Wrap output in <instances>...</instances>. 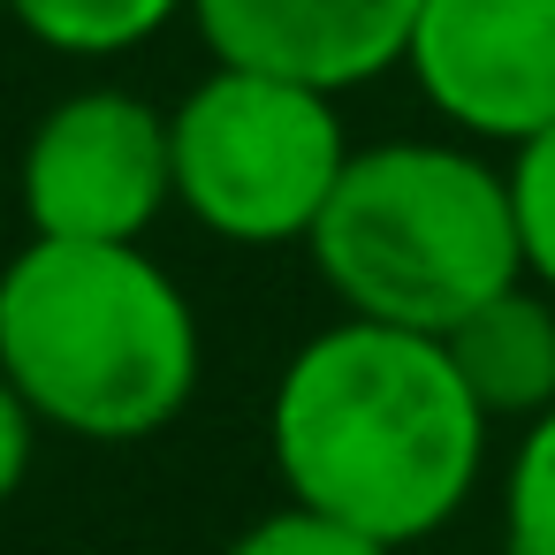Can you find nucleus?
Here are the masks:
<instances>
[{
    "label": "nucleus",
    "mask_w": 555,
    "mask_h": 555,
    "mask_svg": "<svg viewBox=\"0 0 555 555\" xmlns=\"http://www.w3.org/2000/svg\"><path fill=\"white\" fill-rule=\"evenodd\" d=\"M487 411L456 380L441 335L335 320L289 350L267 396V456L289 502L418 547L464 517L487 472Z\"/></svg>",
    "instance_id": "obj_1"
},
{
    "label": "nucleus",
    "mask_w": 555,
    "mask_h": 555,
    "mask_svg": "<svg viewBox=\"0 0 555 555\" xmlns=\"http://www.w3.org/2000/svg\"><path fill=\"white\" fill-rule=\"evenodd\" d=\"M0 373L39 426L122 449L191 411L206 335L183 282L145 244L24 236L0 267Z\"/></svg>",
    "instance_id": "obj_2"
},
{
    "label": "nucleus",
    "mask_w": 555,
    "mask_h": 555,
    "mask_svg": "<svg viewBox=\"0 0 555 555\" xmlns=\"http://www.w3.org/2000/svg\"><path fill=\"white\" fill-rule=\"evenodd\" d=\"M305 251L343 320L411 335H449L487 297L525 282L509 176L464 138L358 145Z\"/></svg>",
    "instance_id": "obj_3"
},
{
    "label": "nucleus",
    "mask_w": 555,
    "mask_h": 555,
    "mask_svg": "<svg viewBox=\"0 0 555 555\" xmlns=\"http://www.w3.org/2000/svg\"><path fill=\"white\" fill-rule=\"evenodd\" d=\"M168 153H176V206L206 236L236 251H282L312 244L358 145L343 100L267 69L214 62L168 107Z\"/></svg>",
    "instance_id": "obj_4"
},
{
    "label": "nucleus",
    "mask_w": 555,
    "mask_h": 555,
    "mask_svg": "<svg viewBox=\"0 0 555 555\" xmlns=\"http://www.w3.org/2000/svg\"><path fill=\"white\" fill-rule=\"evenodd\" d=\"M16 206L47 244H145L176 206L168 107L130 85H85L54 100L24 138Z\"/></svg>",
    "instance_id": "obj_5"
},
{
    "label": "nucleus",
    "mask_w": 555,
    "mask_h": 555,
    "mask_svg": "<svg viewBox=\"0 0 555 555\" xmlns=\"http://www.w3.org/2000/svg\"><path fill=\"white\" fill-rule=\"evenodd\" d=\"M403 69L449 138L517 153L555 130V0H426Z\"/></svg>",
    "instance_id": "obj_6"
},
{
    "label": "nucleus",
    "mask_w": 555,
    "mask_h": 555,
    "mask_svg": "<svg viewBox=\"0 0 555 555\" xmlns=\"http://www.w3.org/2000/svg\"><path fill=\"white\" fill-rule=\"evenodd\" d=\"M426 0H191L221 69H267L327 100L403 69Z\"/></svg>",
    "instance_id": "obj_7"
},
{
    "label": "nucleus",
    "mask_w": 555,
    "mask_h": 555,
    "mask_svg": "<svg viewBox=\"0 0 555 555\" xmlns=\"http://www.w3.org/2000/svg\"><path fill=\"white\" fill-rule=\"evenodd\" d=\"M456 380L472 388V403L487 411V426H532L555 403V297L517 282L502 297H487L472 320H456L441 335Z\"/></svg>",
    "instance_id": "obj_8"
},
{
    "label": "nucleus",
    "mask_w": 555,
    "mask_h": 555,
    "mask_svg": "<svg viewBox=\"0 0 555 555\" xmlns=\"http://www.w3.org/2000/svg\"><path fill=\"white\" fill-rule=\"evenodd\" d=\"M183 16L191 0H9V24L62 62H122Z\"/></svg>",
    "instance_id": "obj_9"
},
{
    "label": "nucleus",
    "mask_w": 555,
    "mask_h": 555,
    "mask_svg": "<svg viewBox=\"0 0 555 555\" xmlns=\"http://www.w3.org/2000/svg\"><path fill=\"white\" fill-rule=\"evenodd\" d=\"M502 555H555V403L517 426L502 464Z\"/></svg>",
    "instance_id": "obj_10"
},
{
    "label": "nucleus",
    "mask_w": 555,
    "mask_h": 555,
    "mask_svg": "<svg viewBox=\"0 0 555 555\" xmlns=\"http://www.w3.org/2000/svg\"><path fill=\"white\" fill-rule=\"evenodd\" d=\"M502 176H509V221H517L525 282L555 297V130H540L532 145H517L502 160Z\"/></svg>",
    "instance_id": "obj_11"
},
{
    "label": "nucleus",
    "mask_w": 555,
    "mask_h": 555,
    "mask_svg": "<svg viewBox=\"0 0 555 555\" xmlns=\"http://www.w3.org/2000/svg\"><path fill=\"white\" fill-rule=\"evenodd\" d=\"M221 555H396V547L365 540V532L343 525V517H320V509H305V502H282V509L251 517Z\"/></svg>",
    "instance_id": "obj_12"
},
{
    "label": "nucleus",
    "mask_w": 555,
    "mask_h": 555,
    "mask_svg": "<svg viewBox=\"0 0 555 555\" xmlns=\"http://www.w3.org/2000/svg\"><path fill=\"white\" fill-rule=\"evenodd\" d=\"M31 456H39V418H31V403L16 396V380L0 373V509L24 494Z\"/></svg>",
    "instance_id": "obj_13"
},
{
    "label": "nucleus",
    "mask_w": 555,
    "mask_h": 555,
    "mask_svg": "<svg viewBox=\"0 0 555 555\" xmlns=\"http://www.w3.org/2000/svg\"><path fill=\"white\" fill-rule=\"evenodd\" d=\"M0 24H9V0H0Z\"/></svg>",
    "instance_id": "obj_14"
}]
</instances>
